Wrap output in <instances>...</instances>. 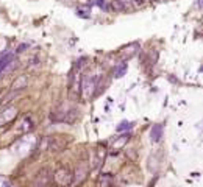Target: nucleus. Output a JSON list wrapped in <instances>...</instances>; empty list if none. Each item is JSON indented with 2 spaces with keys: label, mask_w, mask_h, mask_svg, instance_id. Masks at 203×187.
<instances>
[{
  "label": "nucleus",
  "mask_w": 203,
  "mask_h": 187,
  "mask_svg": "<svg viewBox=\"0 0 203 187\" xmlns=\"http://www.w3.org/2000/svg\"><path fill=\"white\" fill-rule=\"evenodd\" d=\"M77 119H78V111H77L75 108H72V109H69L67 112H64V116H63V120H61V122H66V123H73Z\"/></svg>",
  "instance_id": "nucleus-5"
},
{
  "label": "nucleus",
  "mask_w": 203,
  "mask_h": 187,
  "mask_svg": "<svg viewBox=\"0 0 203 187\" xmlns=\"http://www.w3.org/2000/svg\"><path fill=\"white\" fill-rule=\"evenodd\" d=\"M25 84H27V80H25V76H21L14 84H13V89L16 90V89H22V87H25Z\"/></svg>",
  "instance_id": "nucleus-11"
},
{
  "label": "nucleus",
  "mask_w": 203,
  "mask_h": 187,
  "mask_svg": "<svg viewBox=\"0 0 203 187\" xmlns=\"http://www.w3.org/2000/svg\"><path fill=\"white\" fill-rule=\"evenodd\" d=\"M53 178H55L56 184H59V185H63V187L69 185V184L73 181V175H72L67 168H59V170H56Z\"/></svg>",
  "instance_id": "nucleus-1"
},
{
  "label": "nucleus",
  "mask_w": 203,
  "mask_h": 187,
  "mask_svg": "<svg viewBox=\"0 0 203 187\" xmlns=\"http://www.w3.org/2000/svg\"><path fill=\"white\" fill-rule=\"evenodd\" d=\"M133 122H122L119 126H117V131L120 133V131H125V130H130V128H133Z\"/></svg>",
  "instance_id": "nucleus-12"
},
{
  "label": "nucleus",
  "mask_w": 203,
  "mask_h": 187,
  "mask_svg": "<svg viewBox=\"0 0 203 187\" xmlns=\"http://www.w3.org/2000/svg\"><path fill=\"white\" fill-rule=\"evenodd\" d=\"M97 5H98L100 8H103V7H105V2H102V0H98V2H97Z\"/></svg>",
  "instance_id": "nucleus-14"
},
{
  "label": "nucleus",
  "mask_w": 203,
  "mask_h": 187,
  "mask_svg": "<svg viewBox=\"0 0 203 187\" xmlns=\"http://www.w3.org/2000/svg\"><path fill=\"white\" fill-rule=\"evenodd\" d=\"M86 168L84 167H80V168H77V171H75V182H80V181H83L84 179V176H86Z\"/></svg>",
  "instance_id": "nucleus-9"
},
{
  "label": "nucleus",
  "mask_w": 203,
  "mask_h": 187,
  "mask_svg": "<svg viewBox=\"0 0 203 187\" xmlns=\"http://www.w3.org/2000/svg\"><path fill=\"white\" fill-rule=\"evenodd\" d=\"M3 187H13V185H11L10 182H3Z\"/></svg>",
  "instance_id": "nucleus-15"
},
{
  "label": "nucleus",
  "mask_w": 203,
  "mask_h": 187,
  "mask_svg": "<svg viewBox=\"0 0 203 187\" xmlns=\"http://www.w3.org/2000/svg\"><path fill=\"white\" fill-rule=\"evenodd\" d=\"M13 58H11V55H5L2 59H0V73H2L3 70H5V67L8 66V62L11 61Z\"/></svg>",
  "instance_id": "nucleus-10"
},
{
  "label": "nucleus",
  "mask_w": 203,
  "mask_h": 187,
  "mask_svg": "<svg viewBox=\"0 0 203 187\" xmlns=\"http://www.w3.org/2000/svg\"><path fill=\"white\" fill-rule=\"evenodd\" d=\"M95 81H97V78H83V81L80 83V90H83L84 92V95H91V92H92V89L95 87Z\"/></svg>",
  "instance_id": "nucleus-4"
},
{
  "label": "nucleus",
  "mask_w": 203,
  "mask_h": 187,
  "mask_svg": "<svg viewBox=\"0 0 203 187\" xmlns=\"http://www.w3.org/2000/svg\"><path fill=\"white\" fill-rule=\"evenodd\" d=\"M155 2H163V0H155Z\"/></svg>",
  "instance_id": "nucleus-16"
},
{
  "label": "nucleus",
  "mask_w": 203,
  "mask_h": 187,
  "mask_svg": "<svg viewBox=\"0 0 203 187\" xmlns=\"http://www.w3.org/2000/svg\"><path fill=\"white\" fill-rule=\"evenodd\" d=\"M150 139H152V142H159L161 140V137H163V125H153V128H152V133H150Z\"/></svg>",
  "instance_id": "nucleus-6"
},
{
  "label": "nucleus",
  "mask_w": 203,
  "mask_h": 187,
  "mask_svg": "<svg viewBox=\"0 0 203 187\" xmlns=\"http://www.w3.org/2000/svg\"><path fill=\"white\" fill-rule=\"evenodd\" d=\"M69 142V139H64V136H52V137H47V145L50 150H61L66 144Z\"/></svg>",
  "instance_id": "nucleus-2"
},
{
  "label": "nucleus",
  "mask_w": 203,
  "mask_h": 187,
  "mask_svg": "<svg viewBox=\"0 0 203 187\" xmlns=\"http://www.w3.org/2000/svg\"><path fill=\"white\" fill-rule=\"evenodd\" d=\"M52 181V175L49 173V170H41L35 179V187H47Z\"/></svg>",
  "instance_id": "nucleus-3"
},
{
  "label": "nucleus",
  "mask_w": 203,
  "mask_h": 187,
  "mask_svg": "<svg viewBox=\"0 0 203 187\" xmlns=\"http://www.w3.org/2000/svg\"><path fill=\"white\" fill-rule=\"evenodd\" d=\"M127 69H128L127 62H122V64L116 66V67H114V76H116V78L124 76V75H125V72H127Z\"/></svg>",
  "instance_id": "nucleus-8"
},
{
  "label": "nucleus",
  "mask_w": 203,
  "mask_h": 187,
  "mask_svg": "<svg viewBox=\"0 0 203 187\" xmlns=\"http://www.w3.org/2000/svg\"><path fill=\"white\" fill-rule=\"evenodd\" d=\"M130 137H131V134H128V133H127V134H122V136H120V137H119V139L114 142V145H113V147H114V150L117 151L119 148L125 147V144L130 140Z\"/></svg>",
  "instance_id": "nucleus-7"
},
{
  "label": "nucleus",
  "mask_w": 203,
  "mask_h": 187,
  "mask_svg": "<svg viewBox=\"0 0 203 187\" xmlns=\"http://www.w3.org/2000/svg\"><path fill=\"white\" fill-rule=\"evenodd\" d=\"M27 47H28L27 44H22V45H21L19 48H17V52H24V48H27Z\"/></svg>",
  "instance_id": "nucleus-13"
}]
</instances>
